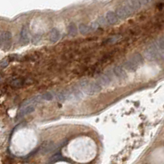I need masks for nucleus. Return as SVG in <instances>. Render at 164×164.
<instances>
[{
    "mask_svg": "<svg viewBox=\"0 0 164 164\" xmlns=\"http://www.w3.org/2000/svg\"><path fill=\"white\" fill-rule=\"evenodd\" d=\"M78 87L82 92L89 96L99 93L101 90V86L97 82L89 81V80L81 81L78 84Z\"/></svg>",
    "mask_w": 164,
    "mask_h": 164,
    "instance_id": "f257e3e1",
    "label": "nucleus"
},
{
    "mask_svg": "<svg viewBox=\"0 0 164 164\" xmlns=\"http://www.w3.org/2000/svg\"><path fill=\"white\" fill-rule=\"evenodd\" d=\"M144 56L149 60H158L164 59V52L159 49L156 43L150 45L144 50Z\"/></svg>",
    "mask_w": 164,
    "mask_h": 164,
    "instance_id": "f03ea898",
    "label": "nucleus"
},
{
    "mask_svg": "<svg viewBox=\"0 0 164 164\" xmlns=\"http://www.w3.org/2000/svg\"><path fill=\"white\" fill-rule=\"evenodd\" d=\"M135 12L132 10L130 7L128 6L126 3L125 5H122L121 7H117L115 10V13L118 16L120 19H125L127 17H129V16H131Z\"/></svg>",
    "mask_w": 164,
    "mask_h": 164,
    "instance_id": "7ed1b4c3",
    "label": "nucleus"
},
{
    "mask_svg": "<svg viewBox=\"0 0 164 164\" xmlns=\"http://www.w3.org/2000/svg\"><path fill=\"white\" fill-rule=\"evenodd\" d=\"M1 47L3 50H7L10 49L12 45V34L9 31H3L1 33Z\"/></svg>",
    "mask_w": 164,
    "mask_h": 164,
    "instance_id": "20e7f679",
    "label": "nucleus"
},
{
    "mask_svg": "<svg viewBox=\"0 0 164 164\" xmlns=\"http://www.w3.org/2000/svg\"><path fill=\"white\" fill-rule=\"evenodd\" d=\"M112 71L114 73V75H115L117 78H119L121 80H125L127 78L126 70H125L122 66H119V65L115 66Z\"/></svg>",
    "mask_w": 164,
    "mask_h": 164,
    "instance_id": "39448f33",
    "label": "nucleus"
},
{
    "mask_svg": "<svg viewBox=\"0 0 164 164\" xmlns=\"http://www.w3.org/2000/svg\"><path fill=\"white\" fill-rule=\"evenodd\" d=\"M20 36H21V43L23 45H27L29 42L30 36H29V29L27 26H24L20 33Z\"/></svg>",
    "mask_w": 164,
    "mask_h": 164,
    "instance_id": "423d86ee",
    "label": "nucleus"
},
{
    "mask_svg": "<svg viewBox=\"0 0 164 164\" xmlns=\"http://www.w3.org/2000/svg\"><path fill=\"white\" fill-rule=\"evenodd\" d=\"M129 59L134 64L137 66L138 68H139L141 64H143V62H144V59H143V57L142 56L141 54H139V53H135V54H134V55H132Z\"/></svg>",
    "mask_w": 164,
    "mask_h": 164,
    "instance_id": "0eeeda50",
    "label": "nucleus"
},
{
    "mask_svg": "<svg viewBox=\"0 0 164 164\" xmlns=\"http://www.w3.org/2000/svg\"><path fill=\"white\" fill-rule=\"evenodd\" d=\"M106 18H107V21L109 25H115L119 21L120 19L116 15V13H115V12L111 11L107 12V14H106Z\"/></svg>",
    "mask_w": 164,
    "mask_h": 164,
    "instance_id": "6e6552de",
    "label": "nucleus"
},
{
    "mask_svg": "<svg viewBox=\"0 0 164 164\" xmlns=\"http://www.w3.org/2000/svg\"><path fill=\"white\" fill-rule=\"evenodd\" d=\"M60 38H61L60 31L57 28H53L50 30L49 34V39L52 43H55L57 41H59Z\"/></svg>",
    "mask_w": 164,
    "mask_h": 164,
    "instance_id": "1a4fd4ad",
    "label": "nucleus"
},
{
    "mask_svg": "<svg viewBox=\"0 0 164 164\" xmlns=\"http://www.w3.org/2000/svg\"><path fill=\"white\" fill-rule=\"evenodd\" d=\"M34 111H35V105H31V106H27V107H22L21 108L20 111H18L17 116L20 118L24 117L26 116V115H29V114L32 113Z\"/></svg>",
    "mask_w": 164,
    "mask_h": 164,
    "instance_id": "9d476101",
    "label": "nucleus"
},
{
    "mask_svg": "<svg viewBox=\"0 0 164 164\" xmlns=\"http://www.w3.org/2000/svg\"><path fill=\"white\" fill-rule=\"evenodd\" d=\"M78 31L83 35H87L92 31H94L93 29L92 28L91 25H85V24H80L78 26Z\"/></svg>",
    "mask_w": 164,
    "mask_h": 164,
    "instance_id": "9b49d317",
    "label": "nucleus"
},
{
    "mask_svg": "<svg viewBox=\"0 0 164 164\" xmlns=\"http://www.w3.org/2000/svg\"><path fill=\"white\" fill-rule=\"evenodd\" d=\"M143 3V2H141V1H129V2H126V4L129 6L134 12H136L137 10L140 8Z\"/></svg>",
    "mask_w": 164,
    "mask_h": 164,
    "instance_id": "f8f14e48",
    "label": "nucleus"
},
{
    "mask_svg": "<svg viewBox=\"0 0 164 164\" xmlns=\"http://www.w3.org/2000/svg\"><path fill=\"white\" fill-rule=\"evenodd\" d=\"M123 68L125 69L126 71H130V72H134L135 71L136 69H138V67L136 65L134 64L132 62L129 60V59H127L126 61L123 64Z\"/></svg>",
    "mask_w": 164,
    "mask_h": 164,
    "instance_id": "ddd939ff",
    "label": "nucleus"
},
{
    "mask_svg": "<svg viewBox=\"0 0 164 164\" xmlns=\"http://www.w3.org/2000/svg\"><path fill=\"white\" fill-rule=\"evenodd\" d=\"M40 97H41V101H51V100L54 99L55 95L52 93H50V92H47V93L40 95Z\"/></svg>",
    "mask_w": 164,
    "mask_h": 164,
    "instance_id": "4468645a",
    "label": "nucleus"
},
{
    "mask_svg": "<svg viewBox=\"0 0 164 164\" xmlns=\"http://www.w3.org/2000/svg\"><path fill=\"white\" fill-rule=\"evenodd\" d=\"M68 33L70 36H74L78 34V28L73 23H71L68 27Z\"/></svg>",
    "mask_w": 164,
    "mask_h": 164,
    "instance_id": "2eb2a0df",
    "label": "nucleus"
},
{
    "mask_svg": "<svg viewBox=\"0 0 164 164\" xmlns=\"http://www.w3.org/2000/svg\"><path fill=\"white\" fill-rule=\"evenodd\" d=\"M121 39V35H115V36H112L111 37L108 38V39L107 40V41H106V43L107 44H114V43L117 42V41H119Z\"/></svg>",
    "mask_w": 164,
    "mask_h": 164,
    "instance_id": "dca6fc26",
    "label": "nucleus"
},
{
    "mask_svg": "<svg viewBox=\"0 0 164 164\" xmlns=\"http://www.w3.org/2000/svg\"><path fill=\"white\" fill-rule=\"evenodd\" d=\"M55 149V144L53 143H46V144H44L42 148V153H47L49 152H50L52 149Z\"/></svg>",
    "mask_w": 164,
    "mask_h": 164,
    "instance_id": "f3484780",
    "label": "nucleus"
},
{
    "mask_svg": "<svg viewBox=\"0 0 164 164\" xmlns=\"http://www.w3.org/2000/svg\"><path fill=\"white\" fill-rule=\"evenodd\" d=\"M97 21L98 22L99 26H102V27H107V25H109L107 21V18H106V17H104V16L99 17L98 18H97Z\"/></svg>",
    "mask_w": 164,
    "mask_h": 164,
    "instance_id": "a211bd4d",
    "label": "nucleus"
},
{
    "mask_svg": "<svg viewBox=\"0 0 164 164\" xmlns=\"http://www.w3.org/2000/svg\"><path fill=\"white\" fill-rule=\"evenodd\" d=\"M155 43L157 44V45L159 47V49L164 52V36L162 38H159Z\"/></svg>",
    "mask_w": 164,
    "mask_h": 164,
    "instance_id": "6ab92c4d",
    "label": "nucleus"
},
{
    "mask_svg": "<svg viewBox=\"0 0 164 164\" xmlns=\"http://www.w3.org/2000/svg\"><path fill=\"white\" fill-rule=\"evenodd\" d=\"M12 84L13 86H16V87H19V86H21L23 84V80L21 79H16L12 83Z\"/></svg>",
    "mask_w": 164,
    "mask_h": 164,
    "instance_id": "aec40b11",
    "label": "nucleus"
},
{
    "mask_svg": "<svg viewBox=\"0 0 164 164\" xmlns=\"http://www.w3.org/2000/svg\"><path fill=\"white\" fill-rule=\"evenodd\" d=\"M8 63H9V61H8V59H3V60L1 61V69H4V68L7 67V65H8Z\"/></svg>",
    "mask_w": 164,
    "mask_h": 164,
    "instance_id": "412c9836",
    "label": "nucleus"
}]
</instances>
